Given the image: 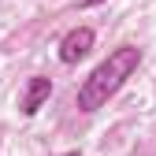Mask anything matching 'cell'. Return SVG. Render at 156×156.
<instances>
[{"mask_svg": "<svg viewBox=\"0 0 156 156\" xmlns=\"http://www.w3.org/2000/svg\"><path fill=\"white\" fill-rule=\"evenodd\" d=\"M48 97H52V78L45 74H34L26 89H23V101H19V108H23V115H37L45 104H48Z\"/></svg>", "mask_w": 156, "mask_h": 156, "instance_id": "cell-3", "label": "cell"}, {"mask_svg": "<svg viewBox=\"0 0 156 156\" xmlns=\"http://www.w3.org/2000/svg\"><path fill=\"white\" fill-rule=\"evenodd\" d=\"M78 4H82V8H89V4H101V0H78Z\"/></svg>", "mask_w": 156, "mask_h": 156, "instance_id": "cell-4", "label": "cell"}, {"mask_svg": "<svg viewBox=\"0 0 156 156\" xmlns=\"http://www.w3.org/2000/svg\"><path fill=\"white\" fill-rule=\"evenodd\" d=\"M60 156H82V152H60Z\"/></svg>", "mask_w": 156, "mask_h": 156, "instance_id": "cell-5", "label": "cell"}, {"mask_svg": "<svg viewBox=\"0 0 156 156\" xmlns=\"http://www.w3.org/2000/svg\"><path fill=\"white\" fill-rule=\"evenodd\" d=\"M93 41H97V34H93L89 26H74V30H67L63 41H60V60H63V63L86 60L89 48H93Z\"/></svg>", "mask_w": 156, "mask_h": 156, "instance_id": "cell-2", "label": "cell"}, {"mask_svg": "<svg viewBox=\"0 0 156 156\" xmlns=\"http://www.w3.org/2000/svg\"><path fill=\"white\" fill-rule=\"evenodd\" d=\"M141 67V48L138 45H119L108 52V60H101L89 78L78 86V112H97L104 108L115 93L123 89V82Z\"/></svg>", "mask_w": 156, "mask_h": 156, "instance_id": "cell-1", "label": "cell"}]
</instances>
